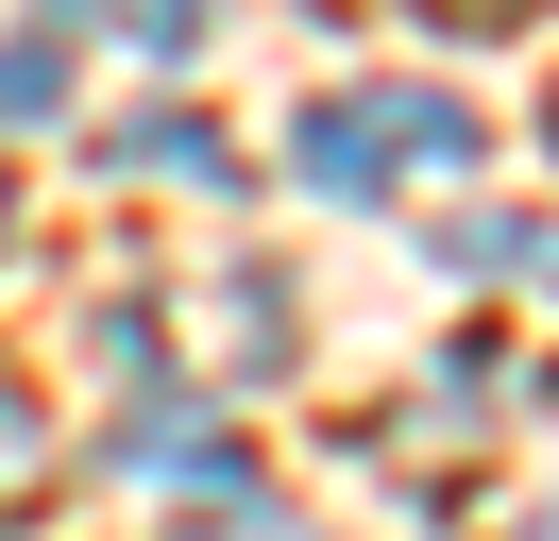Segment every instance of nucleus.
Segmentation results:
<instances>
[{
	"label": "nucleus",
	"mask_w": 559,
	"mask_h": 541,
	"mask_svg": "<svg viewBox=\"0 0 559 541\" xmlns=\"http://www.w3.org/2000/svg\"><path fill=\"white\" fill-rule=\"evenodd\" d=\"M0 119H51V51H0Z\"/></svg>",
	"instance_id": "5"
},
{
	"label": "nucleus",
	"mask_w": 559,
	"mask_h": 541,
	"mask_svg": "<svg viewBox=\"0 0 559 541\" xmlns=\"http://www.w3.org/2000/svg\"><path fill=\"white\" fill-rule=\"evenodd\" d=\"M288 169H306L322 203L424 220V203H457V187L491 169V135H475V101H441V85H340V101L288 119Z\"/></svg>",
	"instance_id": "1"
},
{
	"label": "nucleus",
	"mask_w": 559,
	"mask_h": 541,
	"mask_svg": "<svg viewBox=\"0 0 559 541\" xmlns=\"http://www.w3.org/2000/svg\"><path fill=\"white\" fill-rule=\"evenodd\" d=\"M35 491H51V406L0 372V507H35Z\"/></svg>",
	"instance_id": "3"
},
{
	"label": "nucleus",
	"mask_w": 559,
	"mask_h": 541,
	"mask_svg": "<svg viewBox=\"0 0 559 541\" xmlns=\"http://www.w3.org/2000/svg\"><path fill=\"white\" fill-rule=\"evenodd\" d=\"M136 169H170V187H238V153H221L204 119H136Z\"/></svg>",
	"instance_id": "4"
},
{
	"label": "nucleus",
	"mask_w": 559,
	"mask_h": 541,
	"mask_svg": "<svg viewBox=\"0 0 559 541\" xmlns=\"http://www.w3.org/2000/svg\"><path fill=\"white\" fill-rule=\"evenodd\" d=\"M543 135H559V119H543Z\"/></svg>",
	"instance_id": "7"
},
{
	"label": "nucleus",
	"mask_w": 559,
	"mask_h": 541,
	"mask_svg": "<svg viewBox=\"0 0 559 541\" xmlns=\"http://www.w3.org/2000/svg\"><path fill=\"white\" fill-rule=\"evenodd\" d=\"M51 17H69V34H119L136 68H187V51H204V0H51Z\"/></svg>",
	"instance_id": "2"
},
{
	"label": "nucleus",
	"mask_w": 559,
	"mask_h": 541,
	"mask_svg": "<svg viewBox=\"0 0 559 541\" xmlns=\"http://www.w3.org/2000/svg\"><path fill=\"white\" fill-rule=\"evenodd\" d=\"M0 237H17V187H0Z\"/></svg>",
	"instance_id": "6"
}]
</instances>
